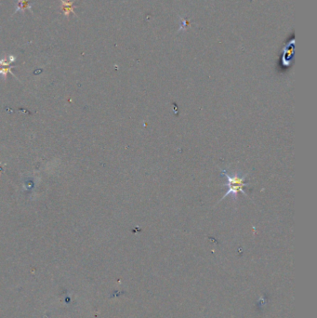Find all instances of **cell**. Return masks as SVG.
<instances>
[{
    "instance_id": "obj_1",
    "label": "cell",
    "mask_w": 317,
    "mask_h": 318,
    "mask_svg": "<svg viewBox=\"0 0 317 318\" xmlns=\"http://www.w3.org/2000/svg\"><path fill=\"white\" fill-rule=\"evenodd\" d=\"M221 175L226 178L227 182L223 184V186L226 187L227 192L220 200H223L228 195H232L233 200H236L239 194H242L247 197V195L244 190L245 187L249 185L247 182H246L247 174L240 175L236 172L230 173L226 169H221Z\"/></svg>"
},
{
    "instance_id": "obj_2",
    "label": "cell",
    "mask_w": 317,
    "mask_h": 318,
    "mask_svg": "<svg viewBox=\"0 0 317 318\" xmlns=\"http://www.w3.org/2000/svg\"><path fill=\"white\" fill-rule=\"evenodd\" d=\"M62 3V10L65 13V17H69L70 13H73L74 15H76V13L74 11V1H69V0H60Z\"/></svg>"
},
{
    "instance_id": "obj_3",
    "label": "cell",
    "mask_w": 317,
    "mask_h": 318,
    "mask_svg": "<svg viewBox=\"0 0 317 318\" xmlns=\"http://www.w3.org/2000/svg\"><path fill=\"white\" fill-rule=\"evenodd\" d=\"M31 0H17L15 13L18 12H25L26 10H31Z\"/></svg>"
}]
</instances>
